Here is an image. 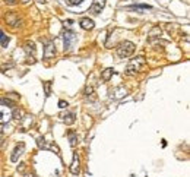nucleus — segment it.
<instances>
[{
    "mask_svg": "<svg viewBox=\"0 0 190 177\" xmlns=\"http://www.w3.org/2000/svg\"><path fill=\"white\" fill-rule=\"evenodd\" d=\"M80 26H82V29H86V31H89V29H94V21L89 19V18H84V19L80 21Z\"/></svg>",
    "mask_w": 190,
    "mask_h": 177,
    "instance_id": "nucleus-12",
    "label": "nucleus"
},
{
    "mask_svg": "<svg viewBox=\"0 0 190 177\" xmlns=\"http://www.w3.org/2000/svg\"><path fill=\"white\" fill-rule=\"evenodd\" d=\"M44 91H46V97L50 95V91H51V82H44Z\"/></svg>",
    "mask_w": 190,
    "mask_h": 177,
    "instance_id": "nucleus-22",
    "label": "nucleus"
},
{
    "mask_svg": "<svg viewBox=\"0 0 190 177\" xmlns=\"http://www.w3.org/2000/svg\"><path fill=\"white\" fill-rule=\"evenodd\" d=\"M105 6V0H94V3H92L91 6V12L94 15H98Z\"/></svg>",
    "mask_w": 190,
    "mask_h": 177,
    "instance_id": "nucleus-6",
    "label": "nucleus"
},
{
    "mask_svg": "<svg viewBox=\"0 0 190 177\" xmlns=\"http://www.w3.org/2000/svg\"><path fill=\"white\" fill-rule=\"evenodd\" d=\"M56 56V47H54V44L53 43H48L46 46V48H44V57H46L47 60L53 59Z\"/></svg>",
    "mask_w": 190,
    "mask_h": 177,
    "instance_id": "nucleus-8",
    "label": "nucleus"
},
{
    "mask_svg": "<svg viewBox=\"0 0 190 177\" xmlns=\"http://www.w3.org/2000/svg\"><path fill=\"white\" fill-rule=\"evenodd\" d=\"M143 66H145V59L142 57V56L135 57V59H132L130 63L127 65V67H126V73H127V75H135V73L139 72Z\"/></svg>",
    "mask_w": 190,
    "mask_h": 177,
    "instance_id": "nucleus-2",
    "label": "nucleus"
},
{
    "mask_svg": "<svg viewBox=\"0 0 190 177\" xmlns=\"http://www.w3.org/2000/svg\"><path fill=\"white\" fill-rule=\"evenodd\" d=\"M111 75H113V69H105L104 72H102V75H101V78H102V81L104 82H107V81H110V78H111Z\"/></svg>",
    "mask_w": 190,
    "mask_h": 177,
    "instance_id": "nucleus-16",
    "label": "nucleus"
},
{
    "mask_svg": "<svg viewBox=\"0 0 190 177\" xmlns=\"http://www.w3.org/2000/svg\"><path fill=\"white\" fill-rule=\"evenodd\" d=\"M79 170H80V165H79V158H78V155L75 154V155H73L72 165H70V173H72V174H79Z\"/></svg>",
    "mask_w": 190,
    "mask_h": 177,
    "instance_id": "nucleus-10",
    "label": "nucleus"
},
{
    "mask_svg": "<svg viewBox=\"0 0 190 177\" xmlns=\"http://www.w3.org/2000/svg\"><path fill=\"white\" fill-rule=\"evenodd\" d=\"M63 38H65V51H66V50L72 48L73 43L76 41V34L73 31H66V32H63Z\"/></svg>",
    "mask_w": 190,
    "mask_h": 177,
    "instance_id": "nucleus-3",
    "label": "nucleus"
},
{
    "mask_svg": "<svg viewBox=\"0 0 190 177\" xmlns=\"http://www.w3.org/2000/svg\"><path fill=\"white\" fill-rule=\"evenodd\" d=\"M133 53H135V44L130 43V41H125V43H121V44L117 47V56L121 57V59L130 57Z\"/></svg>",
    "mask_w": 190,
    "mask_h": 177,
    "instance_id": "nucleus-1",
    "label": "nucleus"
},
{
    "mask_svg": "<svg viewBox=\"0 0 190 177\" xmlns=\"http://www.w3.org/2000/svg\"><path fill=\"white\" fill-rule=\"evenodd\" d=\"M37 142H38V146L39 148H43V149H51V151H54L56 152V154H59V148H57V146H56V145H48L47 144V141L44 138H38V141H37Z\"/></svg>",
    "mask_w": 190,
    "mask_h": 177,
    "instance_id": "nucleus-7",
    "label": "nucleus"
},
{
    "mask_svg": "<svg viewBox=\"0 0 190 177\" xmlns=\"http://www.w3.org/2000/svg\"><path fill=\"white\" fill-rule=\"evenodd\" d=\"M10 117H12V113L9 111V108L0 105V123H7Z\"/></svg>",
    "mask_w": 190,
    "mask_h": 177,
    "instance_id": "nucleus-5",
    "label": "nucleus"
},
{
    "mask_svg": "<svg viewBox=\"0 0 190 177\" xmlns=\"http://www.w3.org/2000/svg\"><path fill=\"white\" fill-rule=\"evenodd\" d=\"M24 177H35V176H34L32 173H26V174H25V176H24Z\"/></svg>",
    "mask_w": 190,
    "mask_h": 177,
    "instance_id": "nucleus-25",
    "label": "nucleus"
},
{
    "mask_svg": "<svg viewBox=\"0 0 190 177\" xmlns=\"http://www.w3.org/2000/svg\"><path fill=\"white\" fill-rule=\"evenodd\" d=\"M24 2H28V0H24Z\"/></svg>",
    "mask_w": 190,
    "mask_h": 177,
    "instance_id": "nucleus-28",
    "label": "nucleus"
},
{
    "mask_svg": "<svg viewBox=\"0 0 190 177\" xmlns=\"http://www.w3.org/2000/svg\"><path fill=\"white\" fill-rule=\"evenodd\" d=\"M22 116H24V110H18V108H15V111H13V114H12V117H15V119H18V120H22Z\"/></svg>",
    "mask_w": 190,
    "mask_h": 177,
    "instance_id": "nucleus-20",
    "label": "nucleus"
},
{
    "mask_svg": "<svg viewBox=\"0 0 190 177\" xmlns=\"http://www.w3.org/2000/svg\"><path fill=\"white\" fill-rule=\"evenodd\" d=\"M85 97L86 98H89V97H92V101L95 100V95H94V88L92 86H86V89H85Z\"/></svg>",
    "mask_w": 190,
    "mask_h": 177,
    "instance_id": "nucleus-18",
    "label": "nucleus"
},
{
    "mask_svg": "<svg viewBox=\"0 0 190 177\" xmlns=\"http://www.w3.org/2000/svg\"><path fill=\"white\" fill-rule=\"evenodd\" d=\"M24 50H25L26 56H34L35 54V44H34L32 41H26L25 44H24Z\"/></svg>",
    "mask_w": 190,
    "mask_h": 177,
    "instance_id": "nucleus-11",
    "label": "nucleus"
},
{
    "mask_svg": "<svg viewBox=\"0 0 190 177\" xmlns=\"http://www.w3.org/2000/svg\"><path fill=\"white\" fill-rule=\"evenodd\" d=\"M69 139H70V146L75 148L76 144H78V136H76V133H75V132H69Z\"/></svg>",
    "mask_w": 190,
    "mask_h": 177,
    "instance_id": "nucleus-17",
    "label": "nucleus"
},
{
    "mask_svg": "<svg viewBox=\"0 0 190 177\" xmlns=\"http://www.w3.org/2000/svg\"><path fill=\"white\" fill-rule=\"evenodd\" d=\"M3 142H5V141H3V136H2V135H0V146H2V145H3Z\"/></svg>",
    "mask_w": 190,
    "mask_h": 177,
    "instance_id": "nucleus-26",
    "label": "nucleus"
},
{
    "mask_svg": "<svg viewBox=\"0 0 190 177\" xmlns=\"http://www.w3.org/2000/svg\"><path fill=\"white\" fill-rule=\"evenodd\" d=\"M38 3H46V0H37Z\"/></svg>",
    "mask_w": 190,
    "mask_h": 177,
    "instance_id": "nucleus-27",
    "label": "nucleus"
},
{
    "mask_svg": "<svg viewBox=\"0 0 190 177\" xmlns=\"http://www.w3.org/2000/svg\"><path fill=\"white\" fill-rule=\"evenodd\" d=\"M114 92H118V94H116V95H111L113 98H121L123 95H126L125 88H117V89H114Z\"/></svg>",
    "mask_w": 190,
    "mask_h": 177,
    "instance_id": "nucleus-19",
    "label": "nucleus"
},
{
    "mask_svg": "<svg viewBox=\"0 0 190 177\" xmlns=\"http://www.w3.org/2000/svg\"><path fill=\"white\" fill-rule=\"evenodd\" d=\"M67 101H63V100H61V101H59V107L60 108H66V107H67Z\"/></svg>",
    "mask_w": 190,
    "mask_h": 177,
    "instance_id": "nucleus-24",
    "label": "nucleus"
},
{
    "mask_svg": "<svg viewBox=\"0 0 190 177\" xmlns=\"http://www.w3.org/2000/svg\"><path fill=\"white\" fill-rule=\"evenodd\" d=\"M0 44H2V47H7V44H9V37L3 31H0Z\"/></svg>",
    "mask_w": 190,
    "mask_h": 177,
    "instance_id": "nucleus-15",
    "label": "nucleus"
},
{
    "mask_svg": "<svg viewBox=\"0 0 190 177\" xmlns=\"http://www.w3.org/2000/svg\"><path fill=\"white\" fill-rule=\"evenodd\" d=\"M24 151H25V144H24V142H20L19 145H16L15 149H13V152H12V157H10L12 163H16V161L19 160L20 155L24 154Z\"/></svg>",
    "mask_w": 190,
    "mask_h": 177,
    "instance_id": "nucleus-4",
    "label": "nucleus"
},
{
    "mask_svg": "<svg viewBox=\"0 0 190 177\" xmlns=\"http://www.w3.org/2000/svg\"><path fill=\"white\" fill-rule=\"evenodd\" d=\"M0 105H3V107H7V108H13L16 103L12 101L10 98H0Z\"/></svg>",
    "mask_w": 190,
    "mask_h": 177,
    "instance_id": "nucleus-14",
    "label": "nucleus"
},
{
    "mask_svg": "<svg viewBox=\"0 0 190 177\" xmlns=\"http://www.w3.org/2000/svg\"><path fill=\"white\" fill-rule=\"evenodd\" d=\"M67 3H69L70 6H75V5H79V3H82V0H67Z\"/></svg>",
    "mask_w": 190,
    "mask_h": 177,
    "instance_id": "nucleus-23",
    "label": "nucleus"
},
{
    "mask_svg": "<svg viewBox=\"0 0 190 177\" xmlns=\"http://www.w3.org/2000/svg\"><path fill=\"white\" fill-rule=\"evenodd\" d=\"M15 19H16V15H9V16H6V21L7 22H10V25L12 26H16V25H19V24H16V22H15Z\"/></svg>",
    "mask_w": 190,
    "mask_h": 177,
    "instance_id": "nucleus-21",
    "label": "nucleus"
},
{
    "mask_svg": "<svg viewBox=\"0 0 190 177\" xmlns=\"http://www.w3.org/2000/svg\"><path fill=\"white\" fill-rule=\"evenodd\" d=\"M126 9L136 10V12H146V10H152V6H149V5H133V6H129Z\"/></svg>",
    "mask_w": 190,
    "mask_h": 177,
    "instance_id": "nucleus-9",
    "label": "nucleus"
},
{
    "mask_svg": "<svg viewBox=\"0 0 190 177\" xmlns=\"http://www.w3.org/2000/svg\"><path fill=\"white\" fill-rule=\"evenodd\" d=\"M60 117H61V120L65 122L66 125H73V123H75V120H76L73 113H63Z\"/></svg>",
    "mask_w": 190,
    "mask_h": 177,
    "instance_id": "nucleus-13",
    "label": "nucleus"
}]
</instances>
